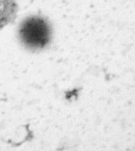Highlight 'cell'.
<instances>
[{"instance_id": "1", "label": "cell", "mask_w": 135, "mask_h": 151, "mask_svg": "<svg viewBox=\"0 0 135 151\" xmlns=\"http://www.w3.org/2000/svg\"><path fill=\"white\" fill-rule=\"evenodd\" d=\"M19 35L24 44L31 49L45 48L51 37L48 24L40 17L26 19L21 26Z\"/></svg>"}, {"instance_id": "2", "label": "cell", "mask_w": 135, "mask_h": 151, "mask_svg": "<svg viewBox=\"0 0 135 151\" xmlns=\"http://www.w3.org/2000/svg\"><path fill=\"white\" fill-rule=\"evenodd\" d=\"M6 8H7V4H6V2L4 1H0V17H6L4 16V14L6 12Z\"/></svg>"}]
</instances>
